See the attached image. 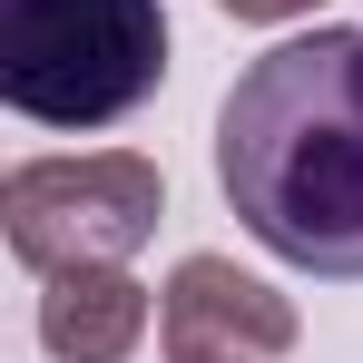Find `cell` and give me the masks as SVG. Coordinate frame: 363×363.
Listing matches in <instances>:
<instances>
[{
    "label": "cell",
    "instance_id": "obj_4",
    "mask_svg": "<svg viewBox=\"0 0 363 363\" xmlns=\"http://www.w3.org/2000/svg\"><path fill=\"white\" fill-rule=\"evenodd\" d=\"M157 354L167 363H285L295 304L226 255H186L157 295Z\"/></svg>",
    "mask_w": 363,
    "mask_h": 363
},
{
    "label": "cell",
    "instance_id": "obj_1",
    "mask_svg": "<svg viewBox=\"0 0 363 363\" xmlns=\"http://www.w3.org/2000/svg\"><path fill=\"white\" fill-rule=\"evenodd\" d=\"M216 186L265 255L363 285V30H304L236 69Z\"/></svg>",
    "mask_w": 363,
    "mask_h": 363
},
{
    "label": "cell",
    "instance_id": "obj_3",
    "mask_svg": "<svg viewBox=\"0 0 363 363\" xmlns=\"http://www.w3.org/2000/svg\"><path fill=\"white\" fill-rule=\"evenodd\" d=\"M167 216V177L138 147H89V157H20L0 177V226L30 275L69 265H128Z\"/></svg>",
    "mask_w": 363,
    "mask_h": 363
},
{
    "label": "cell",
    "instance_id": "obj_6",
    "mask_svg": "<svg viewBox=\"0 0 363 363\" xmlns=\"http://www.w3.org/2000/svg\"><path fill=\"white\" fill-rule=\"evenodd\" d=\"M216 10H226V20H304L314 0H216Z\"/></svg>",
    "mask_w": 363,
    "mask_h": 363
},
{
    "label": "cell",
    "instance_id": "obj_2",
    "mask_svg": "<svg viewBox=\"0 0 363 363\" xmlns=\"http://www.w3.org/2000/svg\"><path fill=\"white\" fill-rule=\"evenodd\" d=\"M167 79L157 0H0V99L30 128H118Z\"/></svg>",
    "mask_w": 363,
    "mask_h": 363
},
{
    "label": "cell",
    "instance_id": "obj_5",
    "mask_svg": "<svg viewBox=\"0 0 363 363\" xmlns=\"http://www.w3.org/2000/svg\"><path fill=\"white\" fill-rule=\"evenodd\" d=\"M40 344L60 363H128L147 344V285L128 265H69V275H40Z\"/></svg>",
    "mask_w": 363,
    "mask_h": 363
}]
</instances>
